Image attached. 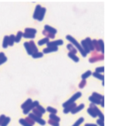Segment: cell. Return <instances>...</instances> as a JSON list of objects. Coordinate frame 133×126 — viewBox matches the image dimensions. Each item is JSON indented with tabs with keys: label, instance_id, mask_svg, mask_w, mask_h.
<instances>
[{
	"label": "cell",
	"instance_id": "6da1fadb",
	"mask_svg": "<svg viewBox=\"0 0 133 126\" xmlns=\"http://www.w3.org/2000/svg\"><path fill=\"white\" fill-rule=\"evenodd\" d=\"M66 40H68L69 41V42L72 43V44L74 46H76V49L78 50L80 52V54H81V55L82 56V57H87V53H86L85 51H84V50L82 49V46H81V44H79V43L77 42V40H76L75 38L74 37H72V36H71V35H67V36H66Z\"/></svg>",
	"mask_w": 133,
	"mask_h": 126
},
{
	"label": "cell",
	"instance_id": "7a4b0ae2",
	"mask_svg": "<svg viewBox=\"0 0 133 126\" xmlns=\"http://www.w3.org/2000/svg\"><path fill=\"white\" fill-rule=\"evenodd\" d=\"M82 96V93L81 92H76V94H74L71 97V98L69 99L68 101H66L65 103L62 104V107L63 108H66L67 106H69V105L72 104L73 103H75V101L77 100V99H79L80 97Z\"/></svg>",
	"mask_w": 133,
	"mask_h": 126
},
{
	"label": "cell",
	"instance_id": "3957f363",
	"mask_svg": "<svg viewBox=\"0 0 133 126\" xmlns=\"http://www.w3.org/2000/svg\"><path fill=\"white\" fill-rule=\"evenodd\" d=\"M104 59V57H103V54H97L96 53H93V57H90L89 59V62L90 63H95L97 61H100L103 60Z\"/></svg>",
	"mask_w": 133,
	"mask_h": 126
},
{
	"label": "cell",
	"instance_id": "277c9868",
	"mask_svg": "<svg viewBox=\"0 0 133 126\" xmlns=\"http://www.w3.org/2000/svg\"><path fill=\"white\" fill-rule=\"evenodd\" d=\"M38 105H39V101H33V102H32V104L30 105L29 107L25 108V109H23V113L24 114V115H28V114L30 113V111H31V110L34 109V108H36L38 106Z\"/></svg>",
	"mask_w": 133,
	"mask_h": 126
},
{
	"label": "cell",
	"instance_id": "5b68a950",
	"mask_svg": "<svg viewBox=\"0 0 133 126\" xmlns=\"http://www.w3.org/2000/svg\"><path fill=\"white\" fill-rule=\"evenodd\" d=\"M90 108H93V109L94 110V111H95V113H96L97 116H98L100 119H102V120H103V121H104V115H103V114L101 112V111H100V110L99 109V108L96 106V104L90 103Z\"/></svg>",
	"mask_w": 133,
	"mask_h": 126
},
{
	"label": "cell",
	"instance_id": "8992f818",
	"mask_svg": "<svg viewBox=\"0 0 133 126\" xmlns=\"http://www.w3.org/2000/svg\"><path fill=\"white\" fill-rule=\"evenodd\" d=\"M28 115H29L28 117H30V118L33 119L35 122H37L38 124H40L41 125H44L46 124V122L44 121V119L41 118H38V117H37L36 115H34L33 113H29Z\"/></svg>",
	"mask_w": 133,
	"mask_h": 126
},
{
	"label": "cell",
	"instance_id": "52a82bcc",
	"mask_svg": "<svg viewBox=\"0 0 133 126\" xmlns=\"http://www.w3.org/2000/svg\"><path fill=\"white\" fill-rule=\"evenodd\" d=\"M63 44V40H58L55 41H49L47 43V47H53V46H58Z\"/></svg>",
	"mask_w": 133,
	"mask_h": 126
},
{
	"label": "cell",
	"instance_id": "ba28073f",
	"mask_svg": "<svg viewBox=\"0 0 133 126\" xmlns=\"http://www.w3.org/2000/svg\"><path fill=\"white\" fill-rule=\"evenodd\" d=\"M41 5H37L36 7H35V10H34V15H33V18L34 19H37L38 17H39L40 15V13H41Z\"/></svg>",
	"mask_w": 133,
	"mask_h": 126
},
{
	"label": "cell",
	"instance_id": "9c48e42d",
	"mask_svg": "<svg viewBox=\"0 0 133 126\" xmlns=\"http://www.w3.org/2000/svg\"><path fill=\"white\" fill-rule=\"evenodd\" d=\"M58 50V46H53V47H46L43 50V54H50L52 52H56Z\"/></svg>",
	"mask_w": 133,
	"mask_h": 126
},
{
	"label": "cell",
	"instance_id": "30bf717a",
	"mask_svg": "<svg viewBox=\"0 0 133 126\" xmlns=\"http://www.w3.org/2000/svg\"><path fill=\"white\" fill-rule=\"evenodd\" d=\"M76 106H77V105H76V103H73V104H70V105H69V106H67L66 108H64L63 112H64L65 114H68L69 112H71V111H72Z\"/></svg>",
	"mask_w": 133,
	"mask_h": 126
},
{
	"label": "cell",
	"instance_id": "8fae6325",
	"mask_svg": "<svg viewBox=\"0 0 133 126\" xmlns=\"http://www.w3.org/2000/svg\"><path fill=\"white\" fill-rule=\"evenodd\" d=\"M44 30H47L48 32H49V33L54 34V35H55L56 33H57V32H58L56 29H55L54 27H52V26H49V25H45V26H44Z\"/></svg>",
	"mask_w": 133,
	"mask_h": 126
},
{
	"label": "cell",
	"instance_id": "7c38bea8",
	"mask_svg": "<svg viewBox=\"0 0 133 126\" xmlns=\"http://www.w3.org/2000/svg\"><path fill=\"white\" fill-rule=\"evenodd\" d=\"M84 107H85V105L83 104H80L79 105H78V106H76L75 108H74V109L71 111V113L72 114H76V113H78V112H79V111H82V109H83L84 108Z\"/></svg>",
	"mask_w": 133,
	"mask_h": 126
},
{
	"label": "cell",
	"instance_id": "4fadbf2b",
	"mask_svg": "<svg viewBox=\"0 0 133 126\" xmlns=\"http://www.w3.org/2000/svg\"><path fill=\"white\" fill-rule=\"evenodd\" d=\"M81 46H82V49L84 50V51L87 53V54L90 52V48H89V46H88L87 43V42H86L85 40H82L81 41Z\"/></svg>",
	"mask_w": 133,
	"mask_h": 126
},
{
	"label": "cell",
	"instance_id": "5bb4252c",
	"mask_svg": "<svg viewBox=\"0 0 133 126\" xmlns=\"http://www.w3.org/2000/svg\"><path fill=\"white\" fill-rule=\"evenodd\" d=\"M23 46H24V47H25V49H26L27 54L32 56V54H33L34 53H33V51H32V50H31V46H30L29 42H25L24 43H23Z\"/></svg>",
	"mask_w": 133,
	"mask_h": 126
},
{
	"label": "cell",
	"instance_id": "9a60e30c",
	"mask_svg": "<svg viewBox=\"0 0 133 126\" xmlns=\"http://www.w3.org/2000/svg\"><path fill=\"white\" fill-rule=\"evenodd\" d=\"M85 40H86V42H87L89 48H90V51L95 50H94V47H93V40H91L90 37H87L85 39Z\"/></svg>",
	"mask_w": 133,
	"mask_h": 126
},
{
	"label": "cell",
	"instance_id": "2e32d148",
	"mask_svg": "<svg viewBox=\"0 0 133 126\" xmlns=\"http://www.w3.org/2000/svg\"><path fill=\"white\" fill-rule=\"evenodd\" d=\"M67 49L69 50V53H72L73 54H76V53H77V49H76L75 46H74L72 43H69V44H67L66 46Z\"/></svg>",
	"mask_w": 133,
	"mask_h": 126
},
{
	"label": "cell",
	"instance_id": "e0dca14e",
	"mask_svg": "<svg viewBox=\"0 0 133 126\" xmlns=\"http://www.w3.org/2000/svg\"><path fill=\"white\" fill-rule=\"evenodd\" d=\"M45 13H46V8L45 7H42L41 8V13H40V15L39 17H38L37 20L38 21H42L44 18V16H45Z\"/></svg>",
	"mask_w": 133,
	"mask_h": 126
},
{
	"label": "cell",
	"instance_id": "ac0fdd59",
	"mask_svg": "<svg viewBox=\"0 0 133 126\" xmlns=\"http://www.w3.org/2000/svg\"><path fill=\"white\" fill-rule=\"evenodd\" d=\"M42 34L44 35V36H45L46 38H48V39H55V35L49 33V32H48L45 30H44L42 31Z\"/></svg>",
	"mask_w": 133,
	"mask_h": 126
},
{
	"label": "cell",
	"instance_id": "d6986e66",
	"mask_svg": "<svg viewBox=\"0 0 133 126\" xmlns=\"http://www.w3.org/2000/svg\"><path fill=\"white\" fill-rule=\"evenodd\" d=\"M32 102H33V101H32L31 98H28L27 100H26L25 102H23V103L21 105V108H23V109H25V108H26L27 107H29L30 105H31L32 104Z\"/></svg>",
	"mask_w": 133,
	"mask_h": 126
},
{
	"label": "cell",
	"instance_id": "ffe728a7",
	"mask_svg": "<svg viewBox=\"0 0 133 126\" xmlns=\"http://www.w3.org/2000/svg\"><path fill=\"white\" fill-rule=\"evenodd\" d=\"M89 100H90V101L91 102L92 104H100V102H101V101L99 100V99H97L96 98H94L93 96H90L89 97Z\"/></svg>",
	"mask_w": 133,
	"mask_h": 126
},
{
	"label": "cell",
	"instance_id": "44dd1931",
	"mask_svg": "<svg viewBox=\"0 0 133 126\" xmlns=\"http://www.w3.org/2000/svg\"><path fill=\"white\" fill-rule=\"evenodd\" d=\"M68 57L71 58V59L76 63H78L79 61V58L76 54H72V53H69V54H68Z\"/></svg>",
	"mask_w": 133,
	"mask_h": 126
},
{
	"label": "cell",
	"instance_id": "7402d4cb",
	"mask_svg": "<svg viewBox=\"0 0 133 126\" xmlns=\"http://www.w3.org/2000/svg\"><path fill=\"white\" fill-rule=\"evenodd\" d=\"M23 33L21 31H19L17 33L16 36H15V43H19L20 40H21V38L23 37Z\"/></svg>",
	"mask_w": 133,
	"mask_h": 126
},
{
	"label": "cell",
	"instance_id": "603a6c76",
	"mask_svg": "<svg viewBox=\"0 0 133 126\" xmlns=\"http://www.w3.org/2000/svg\"><path fill=\"white\" fill-rule=\"evenodd\" d=\"M29 43H30V46H31V50H32V51H33L34 54V53L38 52V49H37V46H36V44H35V43L34 42V41H32V40L30 41Z\"/></svg>",
	"mask_w": 133,
	"mask_h": 126
},
{
	"label": "cell",
	"instance_id": "cb8c5ba5",
	"mask_svg": "<svg viewBox=\"0 0 133 126\" xmlns=\"http://www.w3.org/2000/svg\"><path fill=\"white\" fill-rule=\"evenodd\" d=\"M93 45L94 50H95L97 52H100V45H99L98 40H93Z\"/></svg>",
	"mask_w": 133,
	"mask_h": 126
},
{
	"label": "cell",
	"instance_id": "d4e9b609",
	"mask_svg": "<svg viewBox=\"0 0 133 126\" xmlns=\"http://www.w3.org/2000/svg\"><path fill=\"white\" fill-rule=\"evenodd\" d=\"M24 33L35 35L37 33V30L36 29H34V28H26L24 30Z\"/></svg>",
	"mask_w": 133,
	"mask_h": 126
},
{
	"label": "cell",
	"instance_id": "484cf974",
	"mask_svg": "<svg viewBox=\"0 0 133 126\" xmlns=\"http://www.w3.org/2000/svg\"><path fill=\"white\" fill-rule=\"evenodd\" d=\"M9 46V36H5L3 38V42H2V47L6 49Z\"/></svg>",
	"mask_w": 133,
	"mask_h": 126
},
{
	"label": "cell",
	"instance_id": "4316f807",
	"mask_svg": "<svg viewBox=\"0 0 133 126\" xmlns=\"http://www.w3.org/2000/svg\"><path fill=\"white\" fill-rule=\"evenodd\" d=\"M48 42H49V39L45 37V38H44V39H41L38 41L37 44H38V46H43L44 44H47Z\"/></svg>",
	"mask_w": 133,
	"mask_h": 126
},
{
	"label": "cell",
	"instance_id": "83f0119b",
	"mask_svg": "<svg viewBox=\"0 0 133 126\" xmlns=\"http://www.w3.org/2000/svg\"><path fill=\"white\" fill-rule=\"evenodd\" d=\"M92 96H93L94 98H97V99H99V100H100V101L104 100V96L101 95L100 94L97 93V92H93V93L92 94Z\"/></svg>",
	"mask_w": 133,
	"mask_h": 126
},
{
	"label": "cell",
	"instance_id": "f1b7e54d",
	"mask_svg": "<svg viewBox=\"0 0 133 126\" xmlns=\"http://www.w3.org/2000/svg\"><path fill=\"white\" fill-rule=\"evenodd\" d=\"M15 43V36L13 34L9 36V46H13Z\"/></svg>",
	"mask_w": 133,
	"mask_h": 126
},
{
	"label": "cell",
	"instance_id": "f546056e",
	"mask_svg": "<svg viewBox=\"0 0 133 126\" xmlns=\"http://www.w3.org/2000/svg\"><path fill=\"white\" fill-rule=\"evenodd\" d=\"M46 111H48L50 114H55V115H56V114L58 113V110L56 109V108H52V107H50V106H48V108H46Z\"/></svg>",
	"mask_w": 133,
	"mask_h": 126
},
{
	"label": "cell",
	"instance_id": "4dcf8cb0",
	"mask_svg": "<svg viewBox=\"0 0 133 126\" xmlns=\"http://www.w3.org/2000/svg\"><path fill=\"white\" fill-rule=\"evenodd\" d=\"M49 119H51V120H53V121H55V122H60V120H61L60 118L56 115H55V114H50L49 115Z\"/></svg>",
	"mask_w": 133,
	"mask_h": 126
},
{
	"label": "cell",
	"instance_id": "1f68e13d",
	"mask_svg": "<svg viewBox=\"0 0 133 126\" xmlns=\"http://www.w3.org/2000/svg\"><path fill=\"white\" fill-rule=\"evenodd\" d=\"M93 76L94 77H96L97 79H100V80H101L102 81H103V80H104V76L102 75L101 74H99V73H97V72H94L93 73Z\"/></svg>",
	"mask_w": 133,
	"mask_h": 126
},
{
	"label": "cell",
	"instance_id": "d6a6232c",
	"mask_svg": "<svg viewBox=\"0 0 133 126\" xmlns=\"http://www.w3.org/2000/svg\"><path fill=\"white\" fill-rule=\"evenodd\" d=\"M91 74H92V72H91V71H86L84 74H82L81 77H82V80H86V79L88 78Z\"/></svg>",
	"mask_w": 133,
	"mask_h": 126
},
{
	"label": "cell",
	"instance_id": "836d02e7",
	"mask_svg": "<svg viewBox=\"0 0 133 126\" xmlns=\"http://www.w3.org/2000/svg\"><path fill=\"white\" fill-rule=\"evenodd\" d=\"M87 112L91 117H93V118H97V115H96L95 111H94V110L93 109V108L89 107V108L87 109Z\"/></svg>",
	"mask_w": 133,
	"mask_h": 126
},
{
	"label": "cell",
	"instance_id": "e575fe53",
	"mask_svg": "<svg viewBox=\"0 0 133 126\" xmlns=\"http://www.w3.org/2000/svg\"><path fill=\"white\" fill-rule=\"evenodd\" d=\"M32 111H33V114H34V115H36L37 117H38V118H41V117L43 116V114L41 113L40 111H38L37 108H34V109H33Z\"/></svg>",
	"mask_w": 133,
	"mask_h": 126
},
{
	"label": "cell",
	"instance_id": "d590c367",
	"mask_svg": "<svg viewBox=\"0 0 133 126\" xmlns=\"http://www.w3.org/2000/svg\"><path fill=\"white\" fill-rule=\"evenodd\" d=\"M43 55H44L43 53L38 51V52L34 53V54H32V57L34 58V59H37V58H41V57H43Z\"/></svg>",
	"mask_w": 133,
	"mask_h": 126
},
{
	"label": "cell",
	"instance_id": "8d00e7d4",
	"mask_svg": "<svg viewBox=\"0 0 133 126\" xmlns=\"http://www.w3.org/2000/svg\"><path fill=\"white\" fill-rule=\"evenodd\" d=\"M99 45H100V51L102 52V54H104V43H103V40H98Z\"/></svg>",
	"mask_w": 133,
	"mask_h": 126
},
{
	"label": "cell",
	"instance_id": "74e56055",
	"mask_svg": "<svg viewBox=\"0 0 133 126\" xmlns=\"http://www.w3.org/2000/svg\"><path fill=\"white\" fill-rule=\"evenodd\" d=\"M23 37L26 38V39H34V38H35V35L26 33H23Z\"/></svg>",
	"mask_w": 133,
	"mask_h": 126
},
{
	"label": "cell",
	"instance_id": "f35d334b",
	"mask_svg": "<svg viewBox=\"0 0 133 126\" xmlns=\"http://www.w3.org/2000/svg\"><path fill=\"white\" fill-rule=\"evenodd\" d=\"M19 122H20V124H21L23 126H32L31 125H30L27 122H26L24 118H20L19 120Z\"/></svg>",
	"mask_w": 133,
	"mask_h": 126
},
{
	"label": "cell",
	"instance_id": "ab89813d",
	"mask_svg": "<svg viewBox=\"0 0 133 126\" xmlns=\"http://www.w3.org/2000/svg\"><path fill=\"white\" fill-rule=\"evenodd\" d=\"M83 122H84V118H82V117H81V118H79L77 120V121H76V122H75V124H74L72 126H79Z\"/></svg>",
	"mask_w": 133,
	"mask_h": 126
},
{
	"label": "cell",
	"instance_id": "60d3db41",
	"mask_svg": "<svg viewBox=\"0 0 133 126\" xmlns=\"http://www.w3.org/2000/svg\"><path fill=\"white\" fill-rule=\"evenodd\" d=\"M10 121H11V118H10V117H5V118L3 121V122H2L1 126H7L9 125V123L10 122Z\"/></svg>",
	"mask_w": 133,
	"mask_h": 126
},
{
	"label": "cell",
	"instance_id": "b9f144b4",
	"mask_svg": "<svg viewBox=\"0 0 133 126\" xmlns=\"http://www.w3.org/2000/svg\"><path fill=\"white\" fill-rule=\"evenodd\" d=\"M48 123L51 126H59V122L53 121V120H51V119H49V121L48 122Z\"/></svg>",
	"mask_w": 133,
	"mask_h": 126
},
{
	"label": "cell",
	"instance_id": "7bdbcfd3",
	"mask_svg": "<svg viewBox=\"0 0 133 126\" xmlns=\"http://www.w3.org/2000/svg\"><path fill=\"white\" fill-rule=\"evenodd\" d=\"M24 119H25V121H26V122H27L29 123V124H30V125H31L32 126H33V125L35 124V123H36V122H35L34 121L33 119L30 118V117H26V118H25Z\"/></svg>",
	"mask_w": 133,
	"mask_h": 126
},
{
	"label": "cell",
	"instance_id": "ee69618b",
	"mask_svg": "<svg viewBox=\"0 0 133 126\" xmlns=\"http://www.w3.org/2000/svg\"><path fill=\"white\" fill-rule=\"evenodd\" d=\"M86 85H87V81L86 80H82L81 82L79 83V88H84V87H86Z\"/></svg>",
	"mask_w": 133,
	"mask_h": 126
},
{
	"label": "cell",
	"instance_id": "f6af8a7d",
	"mask_svg": "<svg viewBox=\"0 0 133 126\" xmlns=\"http://www.w3.org/2000/svg\"><path fill=\"white\" fill-rule=\"evenodd\" d=\"M36 108H37V109L38 111H40L43 114V115H44V114L45 113L46 111H46V109H45V108H44V107H42V106H41V105H40V104L38 105V106H37V107Z\"/></svg>",
	"mask_w": 133,
	"mask_h": 126
},
{
	"label": "cell",
	"instance_id": "bcb514c9",
	"mask_svg": "<svg viewBox=\"0 0 133 126\" xmlns=\"http://www.w3.org/2000/svg\"><path fill=\"white\" fill-rule=\"evenodd\" d=\"M104 71V67H97L95 70V72L97 73H99V74H101L102 72Z\"/></svg>",
	"mask_w": 133,
	"mask_h": 126
},
{
	"label": "cell",
	"instance_id": "7dc6e473",
	"mask_svg": "<svg viewBox=\"0 0 133 126\" xmlns=\"http://www.w3.org/2000/svg\"><path fill=\"white\" fill-rule=\"evenodd\" d=\"M97 124L100 126H104V122H103V120L102 119H97Z\"/></svg>",
	"mask_w": 133,
	"mask_h": 126
},
{
	"label": "cell",
	"instance_id": "c3c4849f",
	"mask_svg": "<svg viewBox=\"0 0 133 126\" xmlns=\"http://www.w3.org/2000/svg\"><path fill=\"white\" fill-rule=\"evenodd\" d=\"M5 117H6V116H5V115H0V126L2 125V122H3V121L5 118Z\"/></svg>",
	"mask_w": 133,
	"mask_h": 126
},
{
	"label": "cell",
	"instance_id": "681fc988",
	"mask_svg": "<svg viewBox=\"0 0 133 126\" xmlns=\"http://www.w3.org/2000/svg\"><path fill=\"white\" fill-rule=\"evenodd\" d=\"M7 61V57H5L3 58H2V59H0V65H2V64H3L4 63H5Z\"/></svg>",
	"mask_w": 133,
	"mask_h": 126
},
{
	"label": "cell",
	"instance_id": "f907efd6",
	"mask_svg": "<svg viewBox=\"0 0 133 126\" xmlns=\"http://www.w3.org/2000/svg\"><path fill=\"white\" fill-rule=\"evenodd\" d=\"M85 126H97V124H92V123H87V124H86Z\"/></svg>",
	"mask_w": 133,
	"mask_h": 126
},
{
	"label": "cell",
	"instance_id": "816d5d0a",
	"mask_svg": "<svg viewBox=\"0 0 133 126\" xmlns=\"http://www.w3.org/2000/svg\"><path fill=\"white\" fill-rule=\"evenodd\" d=\"M5 57V54L3 52H0V59H2V58H3Z\"/></svg>",
	"mask_w": 133,
	"mask_h": 126
},
{
	"label": "cell",
	"instance_id": "f5cc1de1",
	"mask_svg": "<svg viewBox=\"0 0 133 126\" xmlns=\"http://www.w3.org/2000/svg\"><path fill=\"white\" fill-rule=\"evenodd\" d=\"M100 105H101V106H102L103 108L104 107V100L101 101V102H100Z\"/></svg>",
	"mask_w": 133,
	"mask_h": 126
}]
</instances>
